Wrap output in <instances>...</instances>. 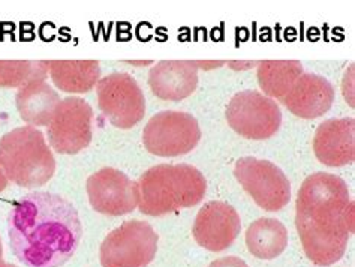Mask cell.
<instances>
[{"mask_svg":"<svg viewBox=\"0 0 355 267\" xmlns=\"http://www.w3.org/2000/svg\"><path fill=\"white\" fill-rule=\"evenodd\" d=\"M209 267H249L246 261H243L239 257H223L216 261H213Z\"/></svg>","mask_w":355,"mask_h":267,"instance_id":"cell-21","label":"cell"},{"mask_svg":"<svg viewBox=\"0 0 355 267\" xmlns=\"http://www.w3.org/2000/svg\"><path fill=\"white\" fill-rule=\"evenodd\" d=\"M225 116L232 130L249 140H267L282 123L276 101L257 90H243L232 96Z\"/></svg>","mask_w":355,"mask_h":267,"instance_id":"cell-7","label":"cell"},{"mask_svg":"<svg viewBox=\"0 0 355 267\" xmlns=\"http://www.w3.org/2000/svg\"><path fill=\"white\" fill-rule=\"evenodd\" d=\"M96 90L99 110L114 126L129 130L143 121L146 98L132 76L120 72L110 74L99 78Z\"/></svg>","mask_w":355,"mask_h":267,"instance_id":"cell-8","label":"cell"},{"mask_svg":"<svg viewBox=\"0 0 355 267\" xmlns=\"http://www.w3.org/2000/svg\"><path fill=\"white\" fill-rule=\"evenodd\" d=\"M201 140L198 121L189 113L166 110L155 114L143 131V143L152 155L174 158L189 153Z\"/></svg>","mask_w":355,"mask_h":267,"instance_id":"cell-6","label":"cell"},{"mask_svg":"<svg viewBox=\"0 0 355 267\" xmlns=\"http://www.w3.org/2000/svg\"><path fill=\"white\" fill-rule=\"evenodd\" d=\"M152 94L162 101H182L198 86V65L191 60H162L148 72Z\"/></svg>","mask_w":355,"mask_h":267,"instance_id":"cell-15","label":"cell"},{"mask_svg":"<svg viewBox=\"0 0 355 267\" xmlns=\"http://www.w3.org/2000/svg\"><path fill=\"white\" fill-rule=\"evenodd\" d=\"M159 236L146 221H126L101 245L102 267H147L157 252Z\"/></svg>","mask_w":355,"mask_h":267,"instance_id":"cell-5","label":"cell"},{"mask_svg":"<svg viewBox=\"0 0 355 267\" xmlns=\"http://www.w3.org/2000/svg\"><path fill=\"white\" fill-rule=\"evenodd\" d=\"M5 264L3 261V246H2V239H0V267Z\"/></svg>","mask_w":355,"mask_h":267,"instance_id":"cell-23","label":"cell"},{"mask_svg":"<svg viewBox=\"0 0 355 267\" xmlns=\"http://www.w3.org/2000/svg\"><path fill=\"white\" fill-rule=\"evenodd\" d=\"M3 267H17V266H14V264H9V263H5V264H3Z\"/></svg>","mask_w":355,"mask_h":267,"instance_id":"cell-24","label":"cell"},{"mask_svg":"<svg viewBox=\"0 0 355 267\" xmlns=\"http://www.w3.org/2000/svg\"><path fill=\"white\" fill-rule=\"evenodd\" d=\"M234 176L257 205L267 212L284 209L291 200V185L276 164L241 158L234 165Z\"/></svg>","mask_w":355,"mask_h":267,"instance_id":"cell-9","label":"cell"},{"mask_svg":"<svg viewBox=\"0 0 355 267\" xmlns=\"http://www.w3.org/2000/svg\"><path fill=\"white\" fill-rule=\"evenodd\" d=\"M93 110L87 101L69 96L60 101L46 126L50 146L62 155H76L92 141Z\"/></svg>","mask_w":355,"mask_h":267,"instance_id":"cell-10","label":"cell"},{"mask_svg":"<svg viewBox=\"0 0 355 267\" xmlns=\"http://www.w3.org/2000/svg\"><path fill=\"white\" fill-rule=\"evenodd\" d=\"M49 74L42 60H0V87H23L35 80H45Z\"/></svg>","mask_w":355,"mask_h":267,"instance_id":"cell-20","label":"cell"},{"mask_svg":"<svg viewBox=\"0 0 355 267\" xmlns=\"http://www.w3.org/2000/svg\"><path fill=\"white\" fill-rule=\"evenodd\" d=\"M9 245L27 267H60L78 250L83 227L71 201L51 192H32L8 215Z\"/></svg>","mask_w":355,"mask_h":267,"instance_id":"cell-1","label":"cell"},{"mask_svg":"<svg viewBox=\"0 0 355 267\" xmlns=\"http://www.w3.org/2000/svg\"><path fill=\"white\" fill-rule=\"evenodd\" d=\"M0 167L15 185L38 188L53 178L55 160L44 134L27 125L0 138Z\"/></svg>","mask_w":355,"mask_h":267,"instance_id":"cell-4","label":"cell"},{"mask_svg":"<svg viewBox=\"0 0 355 267\" xmlns=\"http://www.w3.org/2000/svg\"><path fill=\"white\" fill-rule=\"evenodd\" d=\"M6 187H8V178L5 176L2 167H0V192L5 191Z\"/></svg>","mask_w":355,"mask_h":267,"instance_id":"cell-22","label":"cell"},{"mask_svg":"<svg viewBox=\"0 0 355 267\" xmlns=\"http://www.w3.org/2000/svg\"><path fill=\"white\" fill-rule=\"evenodd\" d=\"M280 101L294 116L315 119L331 108L334 87L329 80L316 74H302Z\"/></svg>","mask_w":355,"mask_h":267,"instance_id":"cell-14","label":"cell"},{"mask_svg":"<svg viewBox=\"0 0 355 267\" xmlns=\"http://www.w3.org/2000/svg\"><path fill=\"white\" fill-rule=\"evenodd\" d=\"M86 188L92 207L102 215L121 216L138 206L135 182L120 170L105 167L93 173Z\"/></svg>","mask_w":355,"mask_h":267,"instance_id":"cell-11","label":"cell"},{"mask_svg":"<svg viewBox=\"0 0 355 267\" xmlns=\"http://www.w3.org/2000/svg\"><path fill=\"white\" fill-rule=\"evenodd\" d=\"M46 67L55 87L67 94H87L101 77L98 60H49Z\"/></svg>","mask_w":355,"mask_h":267,"instance_id":"cell-17","label":"cell"},{"mask_svg":"<svg viewBox=\"0 0 355 267\" xmlns=\"http://www.w3.org/2000/svg\"><path fill=\"white\" fill-rule=\"evenodd\" d=\"M295 227L312 263H338L354 233V201L345 180L329 173L307 178L298 191Z\"/></svg>","mask_w":355,"mask_h":267,"instance_id":"cell-2","label":"cell"},{"mask_svg":"<svg viewBox=\"0 0 355 267\" xmlns=\"http://www.w3.org/2000/svg\"><path fill=\"white\" fill-rule=\"evenodd\" d=\"M20 117L31 126H49L60 96L45 80H35L20 87L15 96Z\"/></svg>","mask_w":355,"mask_h":267,"instance_id":"cell-16","label":"cell"},{"mask_svg":"<svg viewBox=\"0 0 355 267\" xmlns=\"http://www.w3.org/2000/svg\"><path fill=\"white\" fill-rule=\"evenodd\" d=\"M355 121L352 117L329 119L318 126L313 150L318 161L329 167H342L355 160Z\"/></svg>","mask_w":355,"mask_h":267,"instance_id":"cell-13","label":"cell"},{"mask_svg":"<svg viewBox=\"0 0 355 267\" xmlns=\"http://www.w3.org/2000/svg\"><path fill=\"white\" fill-rule=\"evenodd\" d=\"M303 74L298 60H264L258 65V83L268 98L282 99Z\"/></svg>","mask_w":355,"mask_h":267,"instance_id":"cell-19","label":"cell"},{"mask_svg":"<svg viewBox=\"0 0 355 267\" xmlns=\"http://www.w3.org/2000/svg\"><path fill=\"white\" fill-rule=\"evenodd\" d=\"M240 228L241 221L234 207L223 201H210L200 209L192 233L200 246L222 252L234 243Z\"/></svg>","mask_w":355,"mask_h":267,"instance_id":"cell-12","label":"cell"},{"mask_svg":"<svg viewBox=\"0 0 355 267\" xmlns=\"http://www.w3.org/2000/svg\"><path fill=\"white\" fill-rule=\"evenodd\" d=\"M138 209L147 216H164L197 206L207 191L202 173L189 164H159L135 182Z\"/></svg>","mask_w":355,"mask_h":267,"instance_id":"cell-3","label":"cell"},{"mask_svg":"<svg viewBox=\"0 0 355 267\" xmlns=\"http://www.w3.org/2000/svg\"><path fill=\"white\" fill-rule=\"evenodd\" d=\"M246 245L252 255L261 260H273L288 246L285 225L273 218H261L246 232Z\"/></svg>","mask_w":355,"mask_h":267,"instance_id":"cell-18","label":"cell"}]
</instances>
